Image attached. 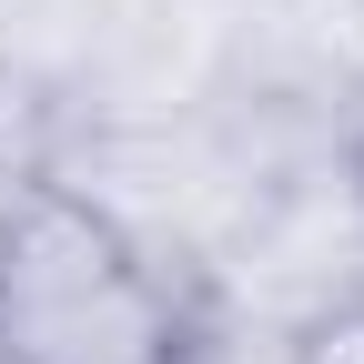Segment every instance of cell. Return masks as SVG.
I'll return each instance as SVG.
<instances>
[{
	"instance_id": "1",
	"label": "cell",
	"mask_w": 364,
	"mask_h": 364,
	"mask_svg": "<svg viewBox=\"0 0 364 364\" xmlns=\"http://www.w3.org/2000/svg\"><path fill=\"white\" fill-rule=\"evenodd\" d=\"M0 364H213V304L132 213L21 172L0 193Z\"/></svg>"
},
{
	"instance_id": "2",
	"label": "cell",
	"mask_w": 364,
	"mask_h": 364,
	"mask_svg": "<svg viewBox=\"0 0 364 364\" xmlns=\"http://www.w3.org/2000/svg\"><path fill=\"white\" fill-rule=\"evenodd\" d=\"M284 364H364V284L334 294V304H314L284 334Z\"/></svg>"
},
{
	"instance_id": "3",
	"label": "cell",
	"mask_w": 364,
	"mask_h": 364,
	"mask_svg": "<svg viewBox=\"0 0 364 364\" xmlns=\"http://www.w3.org/2000/svg\"><path fill=\"white\" fill-rule=\"evenodd\" d=\"M354 182H364V122H354Z\"/></svg>"
}]
</instances>
